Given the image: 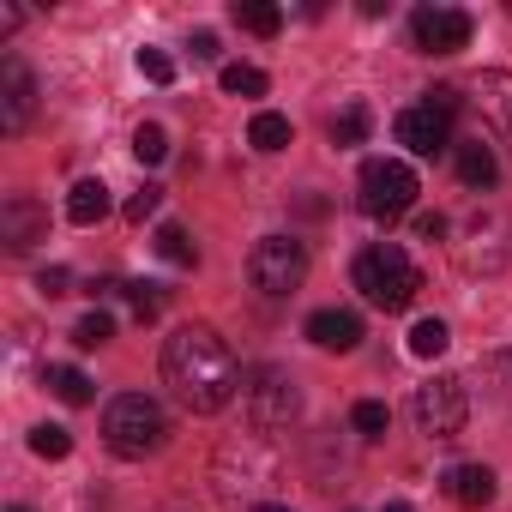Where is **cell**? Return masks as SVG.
Segmentation results:
<instances>
[{
	"label": "cell",
	"instance_id": "1",
	"mask_svg": "<svg viewBox=\"0 0 512 512\" xmlns=\"http://www.w3.org/2000/svg\"><path fill=\"white\" fill-rule=\"evenodd\" d=\"M163 386L181 398V410L211 416V410H223L241 392V368H235L229 344L211 326H181L163 344Z\"/></svg>",
	"mask_w": 512,
	"mask_h": 512
},
{
	"label": "cell",
	"instance_id": "2",
	"mask_svg": "<svg viewBox=\"0 0 512 512\" xmlns=\"http://www.w3.org/2000/svg\"><path fill=\"white\" fill-rule=\"evenodd\" d=\"M350 278H356V290H362L380 314H404V308L416 302V290H422V272H416V260H410L398 241L362 247L356 266H350Z\"/></svg>",
	"mask_w": 512,
	"mask_h": 512
},
{
	"label": "cell",
	"instance_id": "3",
	"mask_svg": "<svg viewBox=\"0 0 512 512\" xmlns=\"http://www.w3.org/2000/svg\"><path fill=\"white\" fill-rule=\"evenodd\" d=\"M103 440H109L115 458H151V452H163V440H169V416H163L157 398L121 392V398H109V410H103Z\"/></svg>",
	"mask_w": 512,
	"mask_h": 512
},
{
	"label": "cell",
	"instance_id": "4",
	"mask_svg": "<svg viewBox=\"0 0 512 512\" xmlns=\"http://www.w3.org/2000/svg\"><path fill=\"white\" fill-rule=\"evenodd\" d=\"M416 169L404 157H368L362 163V181H356V205L374 217V223H398L410 205H416Z\"/></svg>",
	"mask_w": 512,
	"mask_h": 512
},
{
	"label": "cell",
	"instance_id": "5",
	"mask_svg": "<svg viewBox=\"0 0 512 512\" xmlns=\"http://www.w3.org/2000/svg\"><path fill=\"white\" fill-rule=\"evenodd\" d=\"M241 398H247L253 428H290L296 410H302V392H296V380L284 368H253L241 380Z\"/></svg>",
	"mask_w": 512,
	"mask_h": 512
},
{
	"label": "cell",
	"instance_id": "6",
	"mask_svg": "<svg viewBox=\"0 0 512 512\" xmlns=\"http://www.w3.org/2000/svg\"><path fill=\"white\" fill-rule=\"evenodd\" d=\"M247 278L266 296H290L308 278V247L296 235H266L260 247H253V260H247Z\"/></svg>",
	"mask_w": 512,
	"mask_h": 512
},
{
	"label": "cell",
	"instance_id": "7",
	"mask_svg": "<svg viewBox=\"0 0 512 512\" xmlns=\"http://www.w3.org/2000/svg\"><path fill=\"white\" fill-rule=\"evenodd\" d=\"M464 416H470V404H464V380L440 374V380L416 386V422H422L428 440H452V434L464 428Z\"/></svg>",
	"mask_w": 512,
	"mask_h": 512
},
{
	"label": "cell",
	"instance_id": "8",
	"mask_svg": "<svg viewBox=\"0 0 512 512\" xmlns=\"http://www.w3.org/2000/svg\"><path fill=\"white\" fill-rule=\"evenodd\" d=\"M470 31H476V19L464 7H416L410 13V37L422 55H458V49H470Z\"/></svg>",
	"mask_w": 512,
	"mask_h": 512
},
{
	"label": "cell",
	"instance_id": "9",
	"mask_svg": "<svg viewBox=\"0 0 512 512\" xmlns=\"http://www.w3.org/2000/svg\"><path fill=\"white\" fill-rule=\"evenodd\" d=\"M398 145L410 151V157H434V151H452V115H440L434 103H410V109H398Z\"/></svg>",
	"mask_w": 512,
	"mask_h": 512
},
{
	"label": "cell",
	"instance_id": "10",
	"mask_svg": "<svg viewBox=\"0 0 512 512\" xmlns=\"http://www.w3.org/2000/svg\"><path fill=\"white\" fill-rule=\"evenodd\" d=\"M31 109H37L31 67H25L19 55H7V61H0V127H7V133H25Z\"/></svg>",
	"mask_w": 512,
	"mask_h": 512
},
{
	"label": "cell",
	"instance_id": "11",
	"mask_svg": "<svg viewBox=\"0 0 512 512\" xmlns=\"http://www.w3.org/2000/svg\"><path fill=\"white\" fill-rule=\"evenodd\" d=\"M43 235H49V211H43L37 199L13 193V199H7V211H0V241H7L13 253H25V247H37Z\"/></svg>",
	"mask_w": 512,
	"mask_h": 512
},
{
	"label": "cell",
	"instance_id": "12",
	"mask_svg": "<svg viewBox=\"0 0 512 512\" xmlns=\"http://www.w3.org/2000/svg\"><path fill=\"white\" fill-rule=\"evenodd\" d=\"M470 103H476V115L512 145V73H482V79L470 85Z\"/></svg>",
	"mask_w": 512,
	"mask_h": 512
},
{
	"label": "cell",
	"instance_id": "13",
	"mask_svg": "<svg viewBox=\"0 0 512 512\" xmlns=\"http://www.w3.org/2000/svg\"><path fill=\"white\" fill-rule=\"evenodd\" d=\"M308 338L320 344V350H356L362 344V320L350 314V308H320V314H308Z\"/></svg>",
	"mask_w": 512,
	"mask_h": 512
},
{
	"label": "cell",
	"instance_id": "14",
	"mask_svg": "<svg viewBox=\"0 0 512 512\" xmlns=\"http://www.w3.org/2000/svg\"><path fill=\"white\" fill-rule=\"evenodd\" d=\"M452 163H458V181H464V187H494V181H500V163H494V151H488L482 139L452 145Z\"/></svg>",
	"mask_w": 512,
	"mask_h": 512
},
{
	"label": "cell",
	"instance_id": "15",
	"mask_svg": "<svg viewBox=\"0 0 512 512\" xmlns=\"http://www.w3.org/2000/svg\"><path fill=\"white\" fill-rule=\"evenodd\" d=\"M446 494L458 506H488L494 500V470L488 464H458V470H446Z\"/></svg>",
	"mask_w": 512,
	"mask_h": 512
},
{
	"label": "cell",
	"instance_id": "16",
	"mask_svg": "<svg viewBox=\"0 0 512 512\" xmlns=\"http://www.w3.org/2000/svg\"><path fill=\"white\" fill-rule=\"evenodd\" d=\"M290 139H296V127H290V115H278V109H260V115L247 121V145H253V151H284Z\"/></svg>",
	"mask_w": 512,
	"mask_h": 512
},
{
	"label": "cell",
	"instance_id": "17",
	"mask_svg": "<svg viewBox=\"0 0 512 512\" xmlns=\"http://www.w3.org/2000/svg\"><path fill=\"white\" fill-rule=\"evenodd\" d=\"M67 217H73L79 229L103 223V217H109V187H103V181H79V187L67 193Z\"/></svg>",
	"mask_w": 512,
	"mask_h": 512
},
{
	"label": "cell",
	"instance_id": "18",
	"mask_svg": "<svg viewBox=\"0 0 512 512\" xmlns=\"http://www.w3.org/2000/svg\"><path fill=\"white\" fill-rule=\"evenodd\" d=\"M235 19H241L253 37H278V31H284V7H272V0H241Z\"/></svg>",
	"mask_w": 512,
	"mask_h": 512
},
{
	"label": "cell",
	"instance_id": "19",
	"mask_svg": "<svg viewBox=\"0 0 512 512\" xmlns=\"http://www.w3.org/2000/svg\"><path fill=\"white\" fill-rule=\"evenodd\" d=\"M368 127H374V115H368L362 103H350V109H338V115H332V145H344V151H350V145H362V139H368Z\"/></svg>",
	"mask_w": 512,
	"mask_h": 512
},
{
	"label": "cell",
	"instance_id": "20",
	"mask_svg": "<svg viewBox=\"0 0 512 512\" xmlns=\"http://www.w3.org/2000/svg\"><path fill=\"white\" fill-rule=\"evenodd\" d=\"M446 344H452L446 320H416V326H410V356L434 362V356H446Z\"/></svg>",
	"mask_w": 512,
	"mask_h": 512
},
{
	"label": "cell",
	"instance_id": "21",
	"mask_svg": "<svg viewBox=\"0 0 512 512\" xmlns=\"http://www.w3.org/2000/svg\"><path fill=\"white\" fill-rule=\"evenodd\" d=\"M157 253H163L169 266H199V247L187 241V229H181V223H163V229H157Z\"/></svg>",
	"mask_w": 512,
	"mask_h": 512
},
{
	"label": "cell",
	"instance_id": "22",
	"mask_svg": "<svg viewBox=\"0 0 512 512\" xmlns=\"http://www.w3.org/2000/svg\"><path fill=\"white\" fill-rule=\"evenodd\" d=\"M43 386H49L61 404H91V380H85L79 368H49V374H43Z\"/></svg>",
	"mask_w": 512,
	"mask_h": 512
},
{
	"label": "cell",
	"instance_id": "23",
	"mask_svg": "<svg viewBox=\"0 0 512 512\" xmlns=\"http://www.w3.org/2000/svg\"><path fill=\"white\" fill-rule=\"evenodd\" d=\"M223 91H229V97H266V91H272V79H266L260 67L235 61V67H223Z\"/></svg>",
	"mask_w": 512,
	"mask_h": 512
},
{
	"label": "cell",
	"instance_id": "24",
	"mask_svg": "<svg viewBox=\"0 0 512 512\" xmlns=\"http://www.w3.org/2000/svg\"><path fill=\"white\" fill-rule=\"evenodd\" d=\"M133 157H139V163H163V157H169V133H163L157 121L133 127Z\"/></svg>",
	"mask_w": 512,
	"mask_h": 512
},
{
	"label": "cell",
	"instance_id": "25",
	"mask_svg": "<svg viewBox=\"0 0 512 512\" xmlns=\"http://www.w3.org/2000/svg\"><path fill=\"white\" fill-rule=\"evenodd\" d=\"M350 422H356V434H368V440H380V434H386V422H392V410H386L380 398H362V404L350 410Z\"/></svg>",
	"mask_w": 512,
	"mask_h": 512
},
{
	"label": "cell",
	"instance_id": "26",
	"mask_svg": "<svg viewBox=\"0 0 512 512\" xmlns=\"http://www.w3.org/2000/svg\"><path fill=\"white\" fill-rule=\"evenodd\" d=\"M31 452H37V458H67V452H73V434L55 428V422H43V428H31Z\"/></svg>",
	"mask_w": 512,
	"mask_h": 512
},
{
	"label": "cell",
	"instance_id": "27",
	"mask_svg": "<svg viewBox=\"0 0 512 512\" xmlns=\"http://www.w3.org/2000/svg\"><path fill=\"white\" fill-rule=\"evenodd\" d=\"M109 338H115V320H109V314H85V320L73 326V344H79V350H97V344H109Z\"/></svg>",
	"mask_w": 512,
	"mask_h": 512
},
{
	"label": "cell",
	"instance_id": "28",
	"mask_svg": "<svg viewBox=\"0 0 512 512\" xmlns=\"http://www.w3.org/2000/svg\"><path fill=\"white\" fill-rule=\"evenodd\" d=\"M157 205H163V187H157V181H145V187L127 199V223H145V217H157Z\"/></svg>",
	"mask_w": 512,
	"mask_h": 512
},
{
	"label": "cell",
	"instance_id": "29",
	"mask_svg": "<svg viewBox=\"0 0 512 512\" xmlns=\"http://www.w3.org/2000/svg\"><path fill=\"white\" fill-rule=\"evenodd\" d=\"M139 73H145L151 85H169V79H175V61H169L163 49H139Z\"/></svg>",
	"mask_w": 512,
	"mask_h": 512
},
{
	"label": "cell",
	"instance_id": "30",
	"mask_svg": "<svg viewBox=\"0 0 512 512\" xmlns=\"http://www.w3.org/2000/svg\"><path fill=\"white\" fill-rule=\"evenodd\" d=\"M67 284H73V272H67V266H49V272L37 278V290H43V296H67Z\"/></svg>",
	"mask_w": 512,
	"mask_h": 512
},
{
	"label": "cell",
	"instance_id": "31",
	"mask_svg": "<svg viewBox=\"0 0 512 512\" xmlns=\"http://www.w3.org/2000/svg\"><path fill=\"white\" fill-rule=\"evenodd\" d=\"M193 55H199V61H217V55H223L217 31H199V37H193Z\"/></svg>",
	"mask_w": 512,
	"mask_h": 512
},
{
	"label": "cell",
	"instance_id": "32",
	"mask_svg": "<svg viewBox=\"0 0 512 512\" xmlns=\"http://www.w3.org/2000/svg\"><path fill=\"white\" fill-rule=\"evenodd\" d=\"M416 235H422V241H440V235H446V217H440V211L416 217Z\"/></svg>",
	"mask_w": 512,
	"mask_h": 512
},
{
	"label": "cell",
	"instance_id": "33",
	"mask_svg": "<svg viewBox=\"0 0 512 512\" xmlns=\"http://www.w3.org/2000/svg\"><path fill=\"white\" fill-rule=\"evenodd\" d=\"M19 25H25V13H19V7H0V37L19 31Z\"/></svg>",
	"mask_w": 512,
	"mask_h": 512
},
{
	"label": "cell",
	"instance_id": "34",
	"mask_svg": "<svg viewBox=\"0 0 512 512\" xmlns=\"http://www.w3.org/2000/svg\"><path fill=\"white\" fill-rule=\"evenodd\" d=\"M253 512H290V506H253Z\"/></svg>",
	"mask_w": 512,
	"mask_h": 512
},
{
	"label": "cell",
	"instance_id": "35",
	"mask_svg": "<svg viewBox=\"0 0 512 512\" xmlns=\"http://www.w3.org/2000/svg\"><path fill=\"white\" fill-rule=\"evenodd\" d=\"M386 512H410V506H404V500H392V506H386Z\"/></svg>",
	"mask_w": 512,
	"mask_h": 512
},
{
	"label": "cell",
	"instance_id": "36",
	"mask_svg": "<svg viewBox=\"0 0 512 512\" xmlns=\"http://www.w3.org/2000/svg\"><path fill=\"white\" fill-rule=\"evenodd\" d=\"M13 512H31V506H13Z\"/></svg>",
	"mask_w": 512,
	"mask_h": 512
}]
</instances>
